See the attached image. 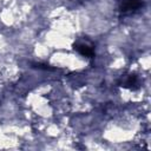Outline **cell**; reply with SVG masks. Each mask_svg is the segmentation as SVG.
Segmentation results:
<instances>
[{
    "instance_id": "1",
    "label": "cell",
    "mask_w": 151,
    "mask_h": 151,
    "mask_svg": "<svg viewBox=\"0 0 151 151\" xmlns=\"http://www.w3.org/2000/svg\"><path fill=\"white\" fill-rule=\"evenodd\" d=\"M142 6V0H124L120 6V12L126 15L134 13L137 9H139Z\"/></svg>"
},
{
    "instance_id": "2",
    "label": "cell",
    "mask_w": 151,
    "mask_h": 151,
    "mask_svg": "<svg viewBox=\"0 0 151 151\" xmlns=\"http://www.w3.org/2000/svg\"><path fill=\"white\" fill-rule=\"evenodd\" d=\"M74 50L77 52H79L81 55L87 57V58H92L94 57V50L93 46L87 44V42H76L74 44Z\"/></svg>"
},
{
    "instance_id": "3",
    "label": "cell",
    "mask_w": 151,
    "mask_h": 151,
    "mask_svg": "<svg viewBox=\"0 0 151 151\" xmlns=\"http://www.w3.org/2000/svg\"><path fill=\"white\" fill-rule=\"evenodd\" d=\"M122 86L127 87L130 90H137L140 87V80L136 74H129V76L124 77V79L122 81Z\"/></svg>"
}]
</instances>
